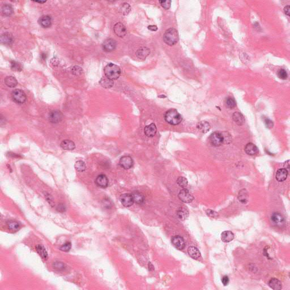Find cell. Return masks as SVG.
Returning <instances> with one entry per match:
<instances>
[{
    "label": "cell",
    "mask_w": 290,
    "mask_h": 290,
    "mask_svg": "<svg viewBox=\"0 0 290 290\" xmlns=\"http://www.w3.org/2000/svg\"><path fill=\"white\" fill-rule=\"evenodd\" d=\"M104 72L106 77L113 80L118 79L120 76V68L114 63L107 64L104 69Z\"/></svg>",
    "instance_id": "1"
},
{
    "label": "cell",
    "mask_w": 290,
    "mask_h": 290,
    "mask_svg": "<svg viewBox=\"0 0 290 290\" xmlns=\"http://www.w3.org/2000/svg\"><path fill=\"white\" fill-rule=\"evenodd\" d=\"M165 120L172 125H177L181 123L183 118L175 109H170L167 111L164 116Z\"/></svg>",
    "instance_id": "2"
},
{
    "label": "cell",
    "mask_w": 290,
    "mask_h": 290,
    "mask_svg": "<svg viewBox=\"0 0 290 290\" xmlns=\"http://www.w3.org/2000/svg\"><path fill=\"white\" fill-rule=\"evenodd\" d=\"M178 32L173 28L167 30L164 34V41L170 46H172L177 43L178 42Z\"/></svg>",
    "instance_id": "3"
},
{
    "label": "cell",
    "mask_w": 290,
    "mask_h": 290,
    "mask_svg": "<svg viewBox=\"0 0 290 290\" xmlns=\"http://www.w3.org/2000/svg\"><path fill=\"white\" fill-rule=\"evenodd\" d=\"M210 143L214 146H219L223 144V140L222 135V133L220 132H215L213 133L209 138Z\"/></svg>",
    "instance_id": "4"
},
{
    "label": "cell",
    "mask_w": 290,
    "mask_h": 290,
    "mask_svg": "<svg viewBox=\"0 0 290 290\" xmlns=\"http://www.w3.org/2000/svg\"><path fill=\"white\" fill-rule=\"evenodd\" d=\"M271 222L272 224L277 227H283L285 223V220L284 217L278 212L273 213L271 216Z\"/></svg>",
    "instance_id": "5"
},
{
    "label": "cell",
    "mask_w": 290,
    "mask_h": 290,
    "mask_svg": "<svg viewBox=\"0 0 290 290\" xmlns=\"http://www.w3.org/2000/svg\"><path fill=\"white\" fill-rule=\"evenodd\" d=\"M12 96L13 99L17 103L23 104L26 101V94L21 90H15L12 92Z\"/></svg>",
    "instance_id": "6"
},
{
    "label": "cell",
    "mask_w": 290,
    "mask_h": 290,
    "mask_svg": "<svg viewBox=\"0 0 290 290\" xmlns=\"http://www.w3.org/2000/svg\"><path fill=\"white\" fill-rule=\"evenodd\" d=\"M179 199L184 203H190L193 200L194 197L189 191L185 188L181 190L178 193Z\"/></svg>",
    "instance_id": "7"
},
{
    "label": "cell",
    "mask_w": 290,
    "mask_h": 290,
    "mask_svg": "<svg viewBox=\"0 0 290 290\" xmlns=\"http://www.w3.org/2000/svg\"><path fill=\"white\" fill-rule=\"evenodd\" d=\"M119 164L121 167L125 170H129L133 167L134 161L132 158L129 156H123L121 158Z\"/></svg>",
    "instance_id": "8"
},
{
    "label": "cell",
    "mask_w": 290,
    "mask_h": 290,
    "mask_svg": "<svg viewBox=\"0 0 290 290\" xmlns=\"http://www.w3.org/2000/svg\"><path fill=\"white\" fill-rule=\"evenodd\" d=\"M63 113L59 111H53L49 114V120L51 123H57L61 122L63 119Z\"/></svg>",
    "instance_id": "9"
},
{
    "label": "cell",
    "mask_w": 290,
    "mask_h": 290,
    "mask_svg": "<svg viewBox=\"0 0 290 290\" xmlns=\"http://www.w3.org/2000/svg\"><path fill=\"white\" fill-rule=\"evenodd\" d=\"M116 42L113 39H108L105 40L102 44V48L105 52H112L116 47Z\"/></svg>",
    "instance_id": "10"
},
{
    "label": "cell",
    "mask_w": 290,
    "mask_h": 290,
    "mask_svg": "<svg viewBox=\"0 0 290 290\" xmlns=\"http://www.w3.org/2000/svg\"><path fill=\"white\" fill-rule=\"evenodd\" d=\"M173 245L178 250H183L185 247L184 238L180 236H175L172 238Z\"/></svg>",
    "instance_id": "11"
},
{
    "label": "cell",
    "mask_w": 290,
    "mask_h": 290,
    "mask_svg": "<svg viewBox=\"0 0 290 290\" xmlns=\"http://www.w3.org/2000/svg\"><path fill=\"white\" fill-rule=\"evenodd\" d=\"M113 30L115 34L118 37H123L127 34V29L125 26L121 22L117 23L113 27Z\"/></svg>",
    "instance_id": "12"
},
{
    "label": "cell",
    "mask_w": 290,
    "mask_h": 290,
    "mask_svg": "<svg viewBox=\"0 0 290 290\" xmlns=\"http://www.w3.org/2000/svg\"><path fill=\"white\" fill-rule=\"evenodd\" d=\"M120 201L121 203L123 206L126 207L132 206L133 204L134 203L132 194L129 193H126L121 195L120 197Z\"/></svg>",
    "instance_id": "13"
},
{
    "label": "cell",
    "mask_w": 290,
    "mask_h": 290,
    "mask_svg": "<svg viewBox=\"0 0 290 290\" xmlns=\"http://www.w3.org/2000/svg\"><path fill=\"white\" fill-rule=\"evenodd\" d=\"M95 183L99 187L102 188H106L108 186L109 181L105 175H100L96 178Z\"/></svg>",
    "instance_id": "14"
},
{
    "label": "cell",
    "mask_w": 290,
    "mask_h": 290,
    "mask_svg": "<svg viewBox=\"0 0 290 290\" xmlns=\"http://www.w3.org/2000/svg\"><path fill=\"white\" fill-rule=\"evenodd\" d=\"M145 135L148 137H153L156 134L157 132V128L155 123H152L149 125H147L144 129Z\"/></svg>",
    "instance_id": "15"
},
{
    "label": "cell",
    "mask_w": 290,
    "mask_h": 290,
    "mask_svg": "<svg viewBox=\"0 0 290 290\" xmlns=\"http://www.w3.org/2000/svg\"><path fill=\"white\" fill-rule=\"evenodd\" d=\"M150 49L145 47H141L137 51V52L135 53L137 57L141 60L146 59V58L150 55Z\"/></svg>",
    "instance_id": "16"
},
{
    "label": "cell",
    "mask_w": 290,
    "mask_h": 290,
    "mask_svg": "<svg viewBox=\"0 0 290 290\" xmlns=\"http://www.w3.org/2000/svg\"><path fill=\"white\" fill-rule=\"evenodd\" d=\"M38 22L44 28H48L52 25V19L48 15H43L39 19Z\"/></svg>",
    "instance_id": "17"
},
{
    "label": "cell",
    "mask_w": 290,
    "mask_h": 290,
    "mask_svg": "<svg viewBox=\"0 0 290 290\" xmlns=\"http://www.w3.org/2000/svg\"><path fill=\"white\" fill-rule=\"evenodd\" d=\"M288 171L285 168L279 169L276 173V179L279 182H282L286 180L288 176Z\"/></svg>",
    "instance_id": "18"
},
{
    "label": "cell",
    "mask_w": 290,
    "mask_h": 290,
    "mask_svg": "<svg viewBox=\"0 0 290 290\" xmlns=\"http://www.w3.org/2000/svg\"><path fill=\"white\" fill-rule=\"evenodd\" d=\"M245 151L248 155L253 156L256 155L259 152V149L254 144L249 143L247 144L245 147Z\"/></svg>",
    "instance_id": "19"
},
{
    "label": "cell",
    "mask_w": 290,
    "mask_h": 290,
    "mask_svg": "<svg viewBox=\"0 0 290 290\" xmlns=\"http://www.w3.org/2000/svg\"><path fill=\"white\" fill-rule=\"evenodd\" d=\"M197 127L198 129L201 132L203 133H206L208 132L210 130V128H211L210 123H209L207 121H200V123H198L197 125Z\"/></svg>",
    "instance_id": "20"
},
{
    "label": "cell",
    "mask_w": 290,
    "mask_h": 290,
    "mask_svg": "<svg viewBox=\"0 0 290 290\" xmlns=\"http://www.w3.org/2000/svg\"><path fill=\"white\" fill-rule=\"evenodd\" d=\"M188 253L189 255L194 260H198L201 257L200 250L195 247H190L188 249Z\"/></svg>",
    "instance_id": "21"
},
{
    "label": "cell",
    "mask_w": 290,
    "mask_h": 290,
    "mask_svg": "<svg viewBox=\"0 0 290 290\" xmlns=\"http://www.w3.org/2000/svg\"><path fill=\"white\" fill-rule=\"evenodd\" d=\"M234 234L230 231H225L221 233V239L224 243H229L234 238Z\"/></svg>",
    "instance_id": "22"
},
{
    "label": "cell",
    "mask_w": 290,
    "mask_h": 290,
    "mask_svg": "<svg viewBox=\"0 0 290 290\" xmlns=\"http://www.w3.org/2000/svg\"><path fill=\"white\" fill-rule=\"evenodd\" d=\"M133 200L134 202H135L138 205H142L145 203V197L143 194L141 193L138 192H135L133 193Z\"/></svg>",
    "instance_id": "23"
},
{
    "label": "cell",
    "mask_w": 290,
    "mask_h": 290,
    "mask_svg": "<svg viewBox=\"0 0 290 290\" xmlns=\"http://www.w3.org/2000/svg\"><path fill=\"white\" fill-rule=\"evenodd\" d=\"M233 121L238 125H243L245 123V118L243 115L240 112H235L233 115Z\"/></svg>",
    "instance_id": "24"
},
{
    "label": "cell",
    "mask_w": 290,
    "mask_h": 290,
    "mask_svg": "<svg viewBox=\"0 0 290 290\" xmlns=\"http://www.w3.org/2000/svg\"><path fill=\"white\" fill-rule=\"evenodd\" d=\"M269 287L274 290H281L282 288L281 282L276 278H272L269 282Z\"/></svg>",
    "instance_id": "25"
},
{
    "label": "cell",
    "mask_w": 290,
    "mask_h": 290,
    "mask_svg": "<svg viewBox=\"0 0 290 290\" xmlns=\"http://www.w3.org/2000/svg\"><path fill=\"white\" fill-rule=\"evenodd\" d=\"M177 216L181 220H185L189 216V211L186 207H181L177 211Z\"/></svg>",
    "instance_id": "26"
},
{
    "label": "cell",
    "mask_w": 290,
    "mask_h": 290,
    "mask_svg": "<svg viewBox=\"0 0 290 290\" xmlns=\"http://www.w3.org/2000/svg\"><path fill=\"white\" fill-rule=\"evenodd\" d=\"M1 43L5 45H10L13 43V39L12 37V35L9 33H5L1 35Z\"/></svg>",
    "instance_id": "27"
},
{
    "label": "cell",
    "mask_w": 290,
    "mask_h": 290,
    "mask_svg": "<svg viewBox=\"0 0 290 290\" xmlns=\"http://www.w3.org/2000/svg\"><path fill=\"white\" fill-rule=\"evenodd\" d=\"M99 84H101V86L104 88L109 89L113 86L114 82L113 80L106 77H103L99 81Z\"/></svg>",
    "instance_id": "28"
},
{
    "label": "cell",
    "mask_w": 290,
    "mask_h": 290,
    "mask_svg": "<svg viewBox=\"0 0 290 290\" xmlns=\"http://www.w3.org/2000/svg\"><path fill=\"white\" fill-rule=\"evenodd\" d=\"M62 149L65 150H73L75 148V144L70 140H64L61 144Z\"/></svg>",
    "instance_id": "29"
},
{
    "label": "cell",
    "mask_w": 290,
    "mask_h": 290,
    "mask_svg": "<svg viewBox=\"0 0 290 290\" xmlns=\"http://www.w3.org/2000/svg\"><path fill=\"white\" fill-rule=\"evenodd\" d=\"M36 250L37 253L42 259L46 260L48 259V253L46 250V248L42 245H37L36 247Z\"/></svg>",
    "instance_id": "30"
},
{
    "label": "cell",
    "mask_w": 290,
    "mask_h": 290,
    "mask_svg": "<svg viewBox=\"0 0 290 290\" xmlns=\"http://www.w3.org/2000/svg\"><path fill=\"white\" fill-rule=\"evenodd\" d=\"M238 199L242 204H246L248 200V194L247 190L241 189L238 193Z\"/></svg>",
    "instance_id": "31"
},
{
    "label": "cell",
    "mask_w": 290,
    "mask_h": 290,
    "mask_svg": "<svg viewBox=\"0 0 290 290\" xmlns=\"http://www.w3.org/2000/svg\"><path fill=\"white\" fill-rule=\"evenodd\" d=\"M5 84L9 87H14L17 85L18 82L17 79L14 77L8 76L5 79Z\"/></svg>",
    "instance_id": "32"
},
{
    "label": "cell",
    "mask_w": 290,
    "mask_h": 290,
    "mask_svg": "<svg viewBox=\"0 0 290 290\" xmlns=\"http://www.w3.org/2000/svg\"><path fill=\"white\" fill-rule=\"evenodd\" d=\"M2 13L4 15L8 17V16L12 15L13 14L14 10H13V7L10 5L5 4L2 7Z\"/></svg>",
    "instance_id": "33"
},
{
    "label": "cell",
    "mask_w": 290,
    "mask_h": 290,
    "mask_svg": "<svg viewBox=\"0 0 290 290\" xmlns=\"http://www.w3.org/2000/svg\"><path fill=\"white\" fill-rule=\"evenodd\" d=\"M7 226L10 230L13 232H16L19 230L20 225L17 222L14 221H10L7 222Z\"/></svg>",
    "instance_id": "34"
},
{
    "label": "cell",
    "mask_w": 290,
    "mask_h": 290,
    "mask_svg": "<svg viewBox=\"0 0 290 290\" xmlns=\"http://www.w3.org/2000/svg\"><path fill=\"white\" fill-rule=\"evenodd\" d=\"M131 10V7L130 6L129 3H125L121 4L120 7V12L122 14L124 15H127L129 13Z\"/></svg>",
    "instance_id": "35"
},
{
    "label": "cell",
    "mask_w": 290,
    "mask_h": 290,
    "mask_svg": "<svg viewBox=\"0 0 290 290\" xmlns=\"http://www.w3.org/2000/svg\"><path fill=\"white\" fill-rule=\"evenodd\" d=\"M75 168L78 172H84L86 168L85 162L82 161H78L75 163Z\"/></svg>",
    "instance_id": "36"
},
{
    "label": "cell",
    "mask_w": 290,
    "mask_h": 290,
    "mask_svg": "<svg viewBox=\"0 0 290 290\" xmlns=\"http://www.w3.org/2000/svg\"><path fill=\"white\" fill-rule=\"evenodd\" d=\"M222 135L223 140V144H229L232 142V136L228 132H223Z\"/></svg>",
    "instance_id": "37"
},
{
    "label": "cell",
    "mask_w": 290,
    "mask_h": 290,
    "mask_svg": "<svg viewBox=\"0 0 290 290\" xmlns=\"http://www.w3.org/2000/svg\"><path fill=\"white\" fill-rule=\"evenodd\" d=\"M11 69L13 71L20 72V71H22V70L23 69V67H22V65H21V63H18L17 61H13L11 63Z\"/></svg>",
    "instance_id": "38"
},
{
    "label": "cell",
    "mask_w": 290,
    "mask_h": 290,
    "mask_svg": "<svg viewBox=\"0 0 290 290\" xmlns=\"http://www.w3.org/2000/svg\"><path fill=\"white\" fill-rule=\"evenodd\" d=\"M177 183L181 188H185L188 184V182L187 178L184 177H179L177 180Z\"/></svg>",
    "instance_id": "39"
},
{
    "label": "cell",
    "mask_w": 290,
    "mask_h": 290,
    "mask_svg": "<svg viewBox=\"0 0 290 290\" xmlns=\"http://www.w3.org/2000/svg\"><path fill=\"white\" fill-rule=\"evenodd\" d=\"M226 104L228 108L233 109L235 107L236 103L235 101L233 98H228L226 101Z\"/></svg>",
    "instance_id": "40"
},
{
    "label": "cell",
    "mask_w": 290,
    "mask_h": 290,
    "mask_svg": "<svg viewBox=\"0 0 290 290\" xmlns=\"http://www.w3.org/2000/svg\"><path fill=\"white\" fill-rule=\"evenodd\" d=\"M82 69L78 66H74L72 69V73L75 75H79L82 73Z\"/></svg>",
    "instance_id": "41"
},
{
    "label": "cell",
    "mask_w": 290,
    "mask_h": 290,
    "mask_svg": "<svg viewBox=\"0 0 290 290\" xmlns=\"http://www.w3.org/2000/svg\"><path fill=\"white\" fill-rule=\"evenodd\" d=\"M171 1H159V3H161V6L164 9L168 10L170 8L171 5Z\"/></svg>",
    "instance_id": "42"
},
{
    "label": "cell",
    "mask_w": 290,
    "mask_h": 290,
    "mask_svg": "<svg viewBox=\"0 0 290 290\" xmlns=\"http://www.w3.org/2000/svg\"><path fill=\"white\" fill-rule=\"evenodd\" d=\"M72 248V244L70 242H66L60 247V249L63 252H69Z\"/></svg>",
    "instance_id": "43"
},
{
    "label": "cell",
    "mask_w": 290,
    "mask_h": 290,
    "mask_svg": "<svg viewBox=\"0 0 290 290\" xmlns=\"http://www.w3.org/2000/svg\"><path fill=\"white\" fill-rule=\"evenodd\" d=\"M53 267H54L55 269H57L58 270H63L64 269L65 265L63 262H55L53 264Z\"/></svg>",
    "instance_id": "44"
},
{
    "label": "cell",
    "mask_w": 290,
    "mask_h": 290,
    "mask_svg": "<svg viewBox=\"0 0 290 290\" xmlns=\"http://www.w3.org/2000/svg\"><path fill=\"white\" fill-rule=\"evenodd\" d=\"M279 77L282 79H286L288 77L287 73L284 69H281L278 73Z\"/></svg>",
    "instance_id": "45"
},
{
    "label": "cell",
    "mask_w": 290,
    "mask_h": 290,
    "mask_svg": "<svg viewBox=\"0 0 290 290\" xmlns=\"http://www.w3.org/2000/svg\"><path fill=\"white\" fill-rule=\"evenodd\" d=\"M206 214L207 216H209L211 218H217L219 216L218 213L217 212L209 209L206 210Z\"/></svg>",
    "instance_id": "46"
},
{
    "label": "cell",
    "mask_w": 290,
    "mask_h": 290,
    "mask_svg": "<svg viewBox=\"0 0 290 290\" xmlns=\"http://www.w3.org/2000/svg\"><path fill=\"white\" fill-rule=\"evenodd\" d=\"M57 210L58 211L63 213V212L65 211L66 207L63 204H60L59 205H58L57 207Z\"/></svg>",
    "instance_id": "47"
},
{
    "label": "cell",
    "mask_w": 290,
    "mask_h": 290,
    "mask_svg": "<svg viewBox=\"0 0 290 290\" xmlns=\"http://www.w3.org/2000/svg\"><path fill=\"white\" fill-rule=\"evenodd\" d=\"M229 282H230V279H229L228 276H224L222 279V283L224 285V286H227L229 283Z\"/></svg>",
    "instance_id": "48"
},
{
    "label": "cell",
    "mask_w": 290,
    "mask_h": 290,
    "mask_svg": "<svg viewBox=\"0 0 290 290\" xmlns=\"http://www.w3.org/2000/svg\"><path fill=\"white\" fill-rule=\"evenodd\" d=\"M265 123L266 125V127L269 128H273V121L270 120L269 119H266L265 120Z\"/></svg>",
    "instance_id": "49"
},
{
    "label": "cell",
    "mask_w": 290,
    "mask_h": 290,
    "mask_svg": "<svg viewBox=\"0 0 290 290\" xmlns=\"http://www.w3.org/2000/svg\"><path fill=\"white\" fill-rule=\"evenodd\" d=\"M46 197L47 200V201L49 202V204L50 205H51L52 206H53V198L51 197V196L49 195V194H48V195H46Z\"/></svg>",
    "instance_id": "50"
},
{
    "label": "cell",
    "mask_w": 290,
    "mask_h": 290,
    "mask_svg": "<svg viewBox=\"0 0 290 290\" xmlns=\"http://www.w3.org/2000/svg\"><path fill=\"white\" fill-rule=\"evenodd\" d=\"M148 29L152 31H156L158 30V27L155 25H150V26H148Z\"/></svg>",
    "instance_id": "51"
},
{
    "label": "cell",
    "mask_w": 290,
    "mask_h": 290,
    "mask_svg": "<svg viewBox=\"0 0 290 290\" xmlns=\"http://www.w3.org/2000/svg\"><path fill=\"white\" fill-rule=\"evenodd\" d=\"M284 13L287 15H288V16L290 15V6L289 5H287V6L284 7Z\"/></svg>",
    "instance_id": "52"
},
{
    "label": "cell",
    "mask_w": 290,
    "mask_h": 290,
    "mask_svg": "<svg viewBox=\"0 0 290 290\" xmlns=\"http://www.w3.org/2000/svg\"><path fill=\"white\" fill-rule=\"evenodd\" d=\"M103 205L104 206H107L108 207H109V206H111V204L110 203L109 200H105V201H104V202Z\"/></svg>",
    "instance_id": "53"
},
{
    "label": "cell",
    "mask_w": 290,
    "mask_h": 290,
    "mask_svg": "<svg viewBox=\"0 0 290 290\" xmlns=\"http://www.w3.org/2000/svg\"><path fill=\"white\" fill-rule=\"evenodd\" d=\"M47 56L46 53H43L41 55V58L42 60H46L47 58Z\"/></svg>",
    "instance_id": "54"
},
{
    "label": "cell",
    "mask_w": 290,
    "mask_h": 290,
    "mask_svg": "<svg viewBox=\"0 0 290 290\" xmlns=\"http://www.w3.org/2000/svg\"><path fill=\"white\" fill-rule=\"evenodd\" d=\"M35 2H36V3H46L47 1H35Z\"/></svg>",
    "instance_id": "55"
}]
</instances>
